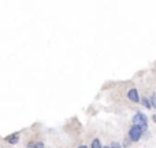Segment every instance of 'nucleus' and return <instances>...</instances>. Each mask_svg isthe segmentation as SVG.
Instances as JSON below:
<instances>
[{
	"mask_svg": "<svg viewBox=\"0 0 156 148\" xmlns=\"http://www.w3.org/2000/svg\"><path fill=\"white\" fill-rule=\"evenodd\" d=\"M133 125H137V126H140L144 130L148 129V117L145 115L144 112L141 111H137L134 115H133Z\"/></svg>",
	"mask_w": 156,
	"mask_h": 148,
	"instance_id": "f257e3e1",
	"label": "nucleus"
},
{
	"mask_svg": "<svg viewBox=\"0 0 156 148\" xmlns=\"http://www.w3.org/2000/svg\"><path fill=\"white\" fill-rule=\"evenodd\" d=\"M128 99L130 100V102H133V103H140V102H141L140 95H138V91H137L136 88L129 89V92H128Z\"/></svg>",
	"mask_w": 156,
	"mask_h": 148,
	"instance_id": "7ed1b4c3",
	"label": "nucleus"
},
{
	"mask_svg": "<svg viewBox=\"0 0 156 148\" xmlns=\"http://www.w3.org/2000/svg\"><path fill=\"white\" fill-rule=\"evenodd\" d=\"M111 148H122V145H120L119 143L114 141V143H111Z\"/></svg>",
	"mask_w": 156,
	"mask_h": 148,
	"instance_id": "6e6552de",
	"label": "nucleus"
},
{
	"mask_svg": "<svg viewBox=\"0 0 156 148\" xmlns=\"http://www.w3.org/2000/svg\"><path fill=\"white\" fill-rule=\"evenodd\" d=\"M151 104H152L153 108H156V93H153L152 96H151Z\"/></svg>",
	"mask_w": 156,
	"mask_h": 148,
	"instance_id": "0eeeda50",
	"label": "nucleus"
},
{
	"mask_svg": "<svg viewBox=\"0 0 156 148\" xmlns=\"http://www.w3.org/2000/svg\"><path fill=\"white\" fill-rule=\"evenodd\" d=\"M36 148H44V144L43 143H36Z\"/></svg>",
	"mask_w": 156,
	"mask_h": 148,
	"instance_id": "9d476101",
	"label": "nucleus"
},
{
	"mask_svg": "<svg viewBox=\"0 0 156 148\" xmlns=\"http://www.w3.org/2000/svg\"><path fill=\"white\" fill-rule=\"evenodd\" d=\"M145 130L140 126H137V125H132V128L129 129V140L133 141V143H137V141H140V139L142 137V133Z\"/></svg>",
	"mask_w": 156,
	"mask_h": 148,
	"instance_id": "f03ea898",
	"label": "nucleus"
},
{
	"mask_svg": "<svg viewBox=\"0 0 156 148\" xmlns=\"http://www.w3.org/2000/svg\"><path fill=\"white\" fill-rule=\"evenodd\" d=\"M141 103H142V106H144L147 110H149V108H152V104H151V99H148L147 96H144L142 99H141Z\"/></svg>",
	"mask_w": 156,
	"mask_h": 148,
	"instance_id": "39448f33",
	"label": "nucleus"
},
{
	"mask_svg": "<svg viewBox=\"0 0 156 148\" xmlns=\"http://www.w3.org/2000/svg\"><path fill=\"white\" fill-rule=\"evenodd\" d=\"M78 148H88V147H86V145H80Z\"/></svg>",
	"mask_w": 156,
	"mask_h": 148,
	"instance_id": "f8f14e48",
	"label": "nucleus"
},
{
	"mask_svg": "<svg viewBox=\"0 0 156 148\" xmlns=\"http://www.w3.org/2000/svg\"><path fill=\"white\" fill-rule=\"evenodd\" d=\"M90 148H103V145H101L99 139H95V140L92 141V144H90Z\"/></svg>",
	"mask_w": 156,
	"mask_h": 148,
	"instance_id": "423d86ee",
	"label": "nucleus"
},
{
	"mask_svg": "<svg viewBox=\"0 0 156 148\" xmlns=\"http://www.w3.org/2000/svg\"><path fill=\"white\" fill-rule=\"evenodd\" d=\"M6 141L10 143V144H16V143L19 141V136H18V133H14V134H11V136H8L7 139H6Z\"/></svg>",
	"mask_w": 156,
	"mask_h": 148,
	"instance_id": "20e7f679",
	"label": "nucleus"
},
{
	"mask_svg": "<svg viewBox=\"0 0 156 148\" xmlns=\"http://www.w3.org/2000/svg\"><path fill=\"white\" fill-rule=\"evenodd\" d=\"M103 148H111V145H104Z\"/></svg>",
	"mask_w": 156,
	"mask_h": 148,
	"instance_id": "ddd939ff",
	"label": "nucleus"
},
{
	"mask_svg": "<svg viewBox=\"0 0 156 148\" xmlns=\"http://www.w3.org/2000/svg\"><path fill=\"white\" fill-rule=\"evenodd\" d=\"M26 148H36V144H34V143H28Z\"/></svg>",
	"mask_w": 156,
	"mask_h": 148,
	"instance_id": "1a4fd4ad",
	"label": "nucleus"
},
{
	"mask_svg": "<svg viewBox=\"0 0 156 148\" xmlns=\"http://www.w3.org/2000/svg\"><path fill=\"white\" fill-rule=\"evenodd\" d=\"M152 119H153V122L156 124V115H153V117H152Z\"/></svg>",
	"mask_w": 156,
	"mask_h": 148,
	"instance_id": "9b49d317",
	"label": "nucleus"
}]
</instances>
